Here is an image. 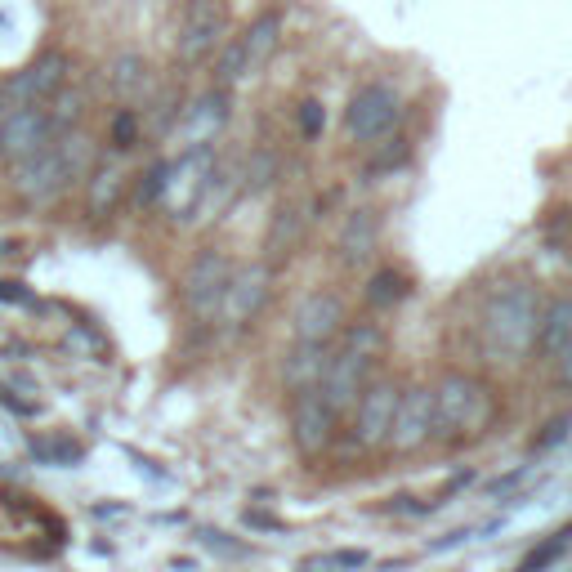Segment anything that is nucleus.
<instances>
[{
	"label": "nucleus",
	"instance_id": "obj_36",
	"mask_svg": "<svg viewBox=\"0 0 572 572\" xmlns=\"http://www.w3.org/2000/svg\"><path fill=\"white\" fill-rule=\"evenodd\" d=\"M0 300H5V304H32V295H27V286H23V282L0 278Z\"/></svg>",
	"mask_w": 572,
	"mask_h": 572
},
{
	"label": "nucleus",
	"instance_id": "obj_3",
	"mask_svg": "<svg viewBox=\"0 0 572 572\" xmlns=\"http://www.w3.org/2000/svg\"><path fill=\"white\" fill-rule=\"evenodd\" d=\"M376 354H380V327L376 322H358V327H349L345 349H340L336 358H327V371H322L318 389H322V398L331 403V412L336 416L358 403L362 385H367L371 358Z\"/></svg>",
	"mask_w": 572,
	"mask_h": 572
},
{
	"label": "nucleus",
	"instance_id": "obj_38",
	"mask_svg": "<svg viewBox=\"0 0 572 572\" xmlns=\"http://www.w3.org/2000/svg\"><path fill=\"white\" fill-rule=\"evenodd\" d=\"M246 523H251V528H273V532H282V528H286L282 519H273V514H260V510L246 514Z\"/></svg>",
	"mask_w": 572,
	"mask_h": 572
},
{
	"label": "nucleus",
	"instance_id": "obj_41",
	"mask_svg": "<svg viewBox=\"0 0 572 572\" xmlns=\"http://www.w3.org/2000/svg\"><path fill=\"white\" fill-rule=\"evenodd\" d=\"M9 108H14V103H9V94L0 90V121H5V112H9Z\"/></svg>",
	"mask_w": 572,
	"mask_h": 572
},
{
	"label": "nucleus",
	"instance_id": "obj_11",
	"mask_svg": "<svg viewBox=\"0 0 572 572\" xmlns=\"http://www.w3.org/2000/svg\"><path fill=\"white\" fill-rule=\"evenodd\" d=\"M228 278H233V260L224 251H202L184 273V300L193 313H215L219 295H224Z\"/></svg>",
	"mask_w": 572,
	"mask_h": 572
},
{
	"label": "nucleus",
	"instance_id": "obj_9",
	"mask_svg": "<svg viewBox=\"0 0 572 572\" xmlns=\"http://www.w3.org/2000/svg\"><path fill=\"white\" fill-rule=\"evenodd\" d=\"M269 286H273V264H246V269H233L224 295H219V322L228 327H242L246 318L260 313V304L269 300Z\"/></svg>",
	"mask_w": 572,
	"mask_h": 572
},
{
	"label": "nucleus",
	"instance_id": "obj_1",
	"mask_svg": "<svg viewBox=\"0 0 572 572\" xmlns=\"http://www.w3.org/2000/svg\"><path fill=\"white\" fill-rule=\"evenodd\" d=\"M90 170H94V139L72 126L63 135H54L50 148H41L36 157L9 166V184L27 202H54L72 184H85Z\"/></svg>",
	"mask_w": 572,
	"mask_h": 572
},
{
	"label": "nucleus",
	"instance_id": "obj_8",
	"mask_svg": "<svg viewBox=\"0 0 572 572\" xmlns=\"http://www.w3.org/2000/svg\"><path fill=\"white\" fill-rule=\"evenodd\" d=\"M68 54L63 50H45V54H36L32 63H23L14 76H9L0 90L9 94V103L14 108H23V103H45L50 94H59L63 85H68Z\"/></svg>",
	"mask_w": 572,
	"mask_h": 572
},
{
	"label": "nucleus",
	"instance_id": "obj_12",
	"mask_svg": "<svg viewBox=\"0 0 572 572\" xmlns=\"http://www.w3.org/2000/svg\"><path fill=\"white\" fill-rule=\"evenodd\" d=\"M394 407H398V385L380 380V385L362 389L358 403H354V438H358L362 447H380V443H389Z\"/></svg>",
	"mask_w": 572,
	"mask_h": 572
},
{
	"label": "nucleus",
	"instance_id": "obj_7",
	"mask_svg": "<svg viewBox=\"0 0 572 572\" xmlns=\"http://www.w3.org/2000/svg\"><path fill=\"white\" fill-rule=\"evenodd\" d=\"M50 143H54V126L41 103H23V108L5 112V121H0V161H5V166H18V161L36 157V152L50 148Z\"/></svg>",
	"mask_w": 572,
	"mask_h": 572
},
{
	"label": "nucleus",
	"instance_id": "obj_40",
	"mask_svg": "<svg viewBox=\"0 0 572 572\" xmlns=\"http://www.w3.org/2000/svg\"><path fill=\"white\" fill-rule=\"evenodd\" d=\"M18 251H23V246H18L14 237H0V260H14Z\"/></svg>",
	"mask_w": 572,
	"mask_h": 572
},
{
	"label": "nucleus",
	"instance_id": "obj_15",
	"mask_svg": "<svg viewBox=\"0 0 572 572\" xmlns=\"http://www.w3.org/2000/svg\"><path fill=\"white\" fill-rule=\"evenodd\" d=\"M345 322V304L331 291H313L295 304V340H309V345H327L331 336Z\"/></svg>",
	"mask_w": 572,
	"mask_h": 572
},
{
	"label": "nucleus",
	"instance_id": "obj_20",
	"mask_svg": "<svg viewBox=\"0 0 572 572\" xmlns=\"http://www.w3.org/2000/svg\"><path fill=\"white\" fill-rule=\"evenodd\" d=\"M322 371H327V345H309V340H300V345L291 349V358H286L282 367V380L286 389H313L322 380Z\"/></svg>",
	"mask_w": 572,
	"mask_h": 572
},
{
	"label": "nucleus",
	"instance_id": "obj_13",
	"mask_svg": "<svg viewBox=\"0 0 572 572\" xmlns=\"http://www.w3.org/2000/svg\"><path fill=\"white\" fill-rule=\"evenodd\" d=\"M291 429H295V443H300L304 456L322 452V447L331 443V429H336V412H331V403L322 398V389H300V398H295V416H291Z\"/></svg>",
	"mask_w": 572,
	"mask_h": 572
},
{
	"label": "nucleus",
	"instance_id": "obj_14",
	"mask_svg": "<svg viewBox=\"0 0 572 572\" xmlns=\"http://www.w3.org/2000/svg\"><path fill=\"white\" fill-rule=\"evenodd\" d=\"M228 117H233V90L215 85V90L197 94V99L184 108V143H188V148L211 143L219 130L228 126Z\"/></svg>",
	"mask_w": 572,
	"mask_h": 572
},
{
	"label": "nucleus",
	"instance_id": "obj_16",
	"mask_svg": "<svg viewBox=\"0 0 572 572\" xmlns=\"http://www.w3.org/2000/svg\"><path fill=\"white\" fill-rule=\"evenodd\" d=\"M376 242H380V215L371 211V206H358V211L340 224V237H336L340 264H349V269L367 264L371 255H376Z\"/></svg>",
	"mask_w": 572,
	"mask_h": 572
},
{
	"label": "nucleus",
	"instance_id": "obj_2",
	"mask_svg": "<svg viewBox=\"0 0 572 572\" xmlns=\"http://www.w3.org/2000/svg\"><path fill=\"white\" fill-rule=\"evenodd\" d=\"M541 331V300L528 282H501L483 304V345L501 362L523 358L537 345Z\"/></svg>",
	"mask_w": 572,
	"mask_h": 572
},
{
	"label": "nucleus",
	"instance_id": "obj_27",
	"mask_svg": "<svg viewBox=\"0 0 572 572\" xmlns=\"http://www.w3.org/2000/svg\"><path fill=\"white\" fill-rule=\"evenodd\" d=\"M242 81H251L242 45H237V41H224V45L215 50V85H224V90H237Z\"/></svg>",
	"mask_w": 572,
	"mask_h": 572
},
{
	"label": "nucleus",
	"instance_id": "obj_35",
	"mask_svg": "<svg viewBox=\"0 0 572 572\" xmlns=\"http://www.w3.org/2000/svg\"><path fill=\"white\" fill-rule=\"evenodd\" d=\"M300 572H340V555L331 550V555H309L300 564Z\"/></svg>",
	"mask_w": 572,
	"mask_h": 572
},
{
	"label": "nucleus",
	"instance_id": "obj_18",
	"mask_svg": "<svg viewBox=\"0 0 572 572\" xmlns=\"http://www.w3.org/2000/svg\"><path fill=\"white\" fill-rule=\"evenodd\" d=\"M108 90H112V99H121L130 108V103H139L143 94H152V68H148V59L135 50H126V54H117V59L108 63Z\"/></svg>",
	"mask_w": 572,
	"mask_h": 572
},
{
	"label": "nucleus",
	"instance_id": "obj_28",
	"mask_svg": "<svg viewBox=\"0 0 572 572\" xmlns=\"http://www.w3.org/2000/svg\"><path fill=\"white\" fill-rule=\"evenodd\" d=\"M568 541H572V523H568V528H559L555 537L537 541V546H532L528 555L519 559V572H541V568H550V564H555V559L568 550Z\"/></svg>",
	"mask_w": 572,
	"mask_h": 572
},
{
	"label": "nucleus",
	"instance_id": "obj_30",
	"mask_svg": "<svg viewBox=\"0 0 572 572\" xmlns=\"http://www.w3.org/2000/svg\"><path fill=\"white\" fill-rule=\"evenodd\" d=\"M36 461H50V465H76L81 461V443L72 438H50V443H32Z\"/></svg>",
	"mask_w": 572,
	"mask_h": 572
},
{
	"label": "nucleus",
	"instance_id": "obj_39",
	"mask_svg": "<svg viewBox=\"0 0 572 572\" xmlns=\"http://www.w3.org/2000/svg\"><path fill=\"white\" fill-rule=\"evenodd\" d=\"M465 537H470V532H465V528H461V532H447V537H438V541H434V546H429V550H452V546H461Z\"/></svg>",
	"mask_w": 572,
	"mask_h": 572
},
{
	"label": "nucleus",
	"instance_id": "obj_17",
	"mask_svg": "<svg viewBox=\"0 0 572 572\" xmlns=\"http://www.w3.org/2000/svg\"><path fill=\"white\" fill-rule=\"evenodd\" d=\"M304 206L300 202H282L278 211L269 219V233H264V255H269V264H282L291 260L295 251H300L304 242Z\"/></svg>",
	"mask_w": 572,
	"mask_h": 572
},
{
	"label": "nucleus",
	"instance_id": "obj_29",
	"mask_svg": "<svg viewBox=\"0 0 572 572\" xmlns=\"http://www.w3.org/2000/svg\"><path fill=\"white\" fill-rule=\"evenodd\" d=\"M166 179H170V161H152V166L139 175L135 202L143 206V211H148V206H157L161 197H166Z\"/></svg>",
	"mask_w": 572,
	"mask_h": 572
},
{
	"label": "nucleus",
	"instance_id": "obj_34",
	"mask_svg": "<svg viewBox=\"0 0 572 572\" xmlns=\"http://www.w3.org/2000/svg\"><path fill=\"white\" fill-rule=\"evenodd\" d=\"M568 429H572V416H559V421H555V425H546V434H541V438H537V447H541V452H546V447L564 443V438H568Z\"/></svg>",
	"mask_w": 572,
	"mask_h": 572
},
{
	"label": "nucleus",
	"instance_id": "obj_23",
	"mask_svg": "<svg viewBox=\"0 0 572 572\" xmlns=\"http://www.w3.org/2000/svg\"><path fill=\"white\" fill-rule=\"evenodd\" d=\"M278 170H282V157L273 148H255L246 157V166L237 170V188L242 193H264V188L278 184Z\"/></svg>",
	"mask_w": 572,
	"mask_h": 572
},
{
	"label": "nucleus",
	"instance_id": "obj_37",
	"mask_svg": "<svg viewBox=\"0 0 572 572\" xmlns=\"http://www.w3.org/2000/svg\"><path fill=\"white\" fill-rule=\"evenodd\" d=\"M555 371H559V380H564V385H572V345H564L555 354Z\"/></svg>",
	"mask_w": 572,
	"mask_h": 572
},
{
	"label": "nucleus",
	"instance_id": "obj_24",
	"mask_svg": "<svg viewBox=\"0 0 572 572\" xmlns=\"http://www.w3.org/2000/svg\"><path fill=\"white\" fill-rule=\"evenodd\" d=\"M407 161H412V143H407L403 135H385L376 143V152H371V161L362 166V175L385 179V175H394V170H403Z\"/></svg>",
	"mask_w": 572,
	"mask_h": 572
},
{
	"label": "nucleus",
	"instance_id": "obj_26",
	"mask_svg": "<svg viewBox=\"0 0 572 572\" xmlns=\"http://www.w3.org/2000/svg\"><path fill=\"white\" fill-rule=\"evenodd\" d=\"M50 126H54V135H63V130H72L76 121H81V112H85V90H76V85H63L59 94H50Z\"/></svg>",
	"mask_w": 572,
	"mask_h": 572
},
{
	"label": "nucleus",
	"instance_id": "obj_32",
	"mask_svg": "<svg viewBox=\"0 0 572 572\" xmlns=\"http://www.w3.org/2000/svg\"><path fill=\"white\" fill-rule=\"evenodd\" d=\"M197 537H202L206 550H215V555H224V559H251V546H242V541H228L224 532H215V528H197Z\"/></svg>",
	"mask_w": 572,
	"mask_h": 572
},
{
	"label": "nucleus",
	"instance_id": "obj_22",
	"mask_svg": "<svg viewBox=\"0 0 572 572\" xmlns=\"http://www.w3.org/2000/svg\"><path fill=\"white\" fill-rule=\"evenodd\" d=\"M537 340H541V349H546L550 358H555L564 345H572V295L555 300L550 309H541V331H537Z\"/></svg>",
	"mask_w": 572,
	"mask_h": 572
},
{
	"label": "nucleus",
	"instance_id": "obj_19",
	"mask_svg": "<svg viewBox=\"0 0 572 572\" xmlns=\"http://www.w3.org/2000/svg\"><path fill=\"white\" fill-rule=\"evenodd\" d=\"M237 45H242V54H246V72L260 76L264 68H269L273 54H278V45H282V18L278 14L251 18V27L237 36Z\"/></svg>",
	"mask_w": 572,
	"mask_h": 572
},
{
	"label": "nucleus",
	"instance_id": "obj_31",
	"mask_svg": "<svg viewBox=\"0 0 572 572\" xmlns=\"http://www.w3.org/2000/svg\"><path fill=\"white\" fill-rule=\"evenodd\" d=\"M139 143V112L135 108H121L112 117V148L117 152H130Z\"/></svg>",
	"mask_w": 572,
	"mask_h": 572
},
{
	"label": "nucleus",
	"instance_id": "obj_33",
	"mask_svg": "<svg viewBox=\"0 0 572 572\" xmlns=\"http://www.w3.org/2000/svg\"><path fill=\"white\" fill-rule=\"evenodd\" d=\"M295 121H300V135L304 139H318L322 130H327V108H322L318 99H304L300 103V117H295Z\"/></svg>",
	"mask_w": 572,
	"mask_h": 572
},
{
	"label": "nucleus",
	"instance_id": "obj_4",
	"mask_svg": "<svg viewBox=\"0 0 572 572\" xmlns=\"http://www.w3.org/2000/svg\"><path fill=\"white\" fill-rule=\"evenodd\" d=\"M492 421V389L474 376H443V385L434 389V434H479Z\"/></svg>",
	"mask_w": 572,
	"mask_h": 572
},
{
	"label": "nucleus",
	"instance_id": "obj_10",
	"mask_svg": "<svg viewBox=\"0 0 572 572\" xmlns=\"http://www.w3.org/2000/svg\"><path fill=\"white\" fill-rule=\"evenodd\" d=\"M429 438H434V389H407V394H398L394 425H389L394 452H416Z\"/></svg>",
	"mask_w": 572,
	"mask_h": 572
},
{
	"label": "nucleus",
	"instance_id": "obj_6",
	"mask_svg": "<svg viewBox=\"0 0 572 572\" xmlns=\"http://www.w3.org/2000/svg\"><path fill=\"white\" fill-rule=\"evenodd\" d=\"M403 121V99L389 85H362L345 108V130L354 143H380L385 135H394Z\"/></svg>",
	"mask_w": 572,
	"mask_h": 572
},
{
	"label": "nucleus",
	"instance_id": "obj_21",
	"mask_svg": "<svg viewBox=\"0 0 572 572\" xmlns=\"http://www.w3.org/2000/svg\"><path fill=\"white\" fill-rule=\"evenodd\" d=\"M126 193V170L117 161H103L90 170V215H108Z\"/></svg>",
	"mask_w": 572,
	"mask_h": 572
},
{
	"label": "nucleus",
	"instance_id": "obj_5",
	"mask_svg": "<svg viewBox=\"0 0 572 572\" xmlns=\"http://www.w3.org/2000/svg\"><path fill=\"white\" fill-rule=\"evenodd\" d=\"M228 5L224 0H188L184 18H179L175 36V63L179 68H202L215 59V50L228 41Z\"/></svg>",
	"mask_w": 572,
	"mask_h": 572
},
{
	"label": "nucleus",
	"instance_id": "obj_25",
	"mask_svg": "<svg viewBox=\"0 0 572 572\" xmlns=\"http://www.w3.org/2000/svg\"><path fill=\"white\" fill-rule=\"evenodd\" d=\"M407 295H412V282L403 278L398 269H376L367 282V304L371 309H394V304H403Z\"/></svg>",
	"mask_w": 572,
	"mask_h": 572
}]
</instances>
